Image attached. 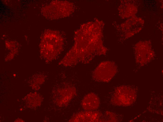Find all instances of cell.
<instances>
[{
    "label": "cell",
    "instance_id": "obj_1",
    "mask_svg": "<svg viewBox=\"0 0 163 122\" xmlns=\"http://www.w3.org/2000/svg\"><path fill=\"white\" fill-rule=\"evenodd\" d=\"M115 72V68L111 63L108 61L103 62L94 70L93 78L98 81L107 82L111 79Z\"/></svg>",
    "mask_w": 163,
    "mask_h": 122
},
{
    "label": "cell",
    "instance_id": "obj_2",
    "mask_svg": "<svg viewBox=\"0 0 163 122\" xmlns=\"http://www.w3.org/2000/svg\"><path fill=\"white\" fill-rule=\"evenodd\" d=\"M100 102L98 96L95 94L91 93L84 98L82 105L83 108L87 111H94L99 107Z\"/></svg>",
    "mask_w": 163,
    "mask_h": 122
},
{
    "label": "cell",
    "instance_id": "obj_3",
    "mask_svg": "<svg viewBox=\"0 0 163 122\" xmlns=\"http://www.w3.org/2000/svg\"><path fill=\"white\" fill-rule=\"evenodd\" d=\"M101 114L98 111H87L80 113L75 116V122H98Z\"/></svg>",
    "mask_w": 163,
    "mask_h": 122
}]
</instances>
